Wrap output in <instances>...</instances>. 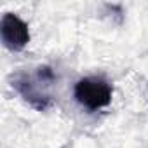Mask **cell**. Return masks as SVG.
Wrapping results in <instances>:
<instances>
[{
	"mask_svg": "<svg viewBox=\"0 0 148 148\" xmlns=\"http://www.w3.org/2000/svg\"><path fill=\"white\" fill-rule=\"evenodd\" d=\"M112 92H113L112 86L99 77L80 79L75 84V89H73L75 99L91 112L108 106L112 101Z\"/></svg>",
	"mask_w": 148,
	"mask_h": 148,
	"instance_id": "1",
	"label": "cell"
},
{
	"mask_svg": "<svg viewBox=\"0 0 148 148\" xmlns=\"http://www.w3.org/2000/svg\"><path fill=\"white\" fill-rule=\"evenodd\" d=\"M52 80V71L47 68V66H44V68H38V75H37V79H32V77H28V75H23V77H19L18 80H16V84H12V86H16V89L21 92V96L32 105V106H35L37 110H45L47 106H49V94L45 92V86H47V82H51Z\"/></svg>",
	"mask_w": 148,
	"mask_h": 148,
	"instance_id": "2",
	"label": "cell"
},
{
	"mask_svg": "<svg viewBox=\"0 0 148 148\" xmlns=\"http://www.w3.org/2000/svg\"><path fill=\"white\" fill-rule=\"evenodd\" d=\"M0 37L9 51H21L30 42L28 25L16 14L7 12L2 16V21H0Z\"/></svg>",
	"mask_w": 148,
	"mask_h": 148,
	"instance_id": "3",
	"label": "cell"
}]
</instances>
